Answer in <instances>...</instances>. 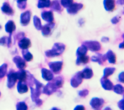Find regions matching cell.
<instances>
[{"label":"cell","instance_id":"obj_1","mask_svg":"<svg viewBox=\"0 0 124 110\" xmlns=\"http://www.w3.org/2000/svg\"><path fill=\"white\" fill-rule=\"evenodd\" d=\"M34 82L35 84V88L30 86L31 90V97L32 100L38 106H40L42 105L43 101L41 99L39 98V96L41 94V88L43 87V84L36 80L34 78Z\"/></svg>","mask_w":124,"mask_h":110},{"label":"cell","instance_id":"obj_2","mask_svg":"<svg viewBox=\"0 0 124 110\" xmlns=\"http://www.w3.org/2000/svg\"><path fill=\"white\" fill-rule=\"evenodd\" d=\"M51 80L43 88L42 93L43 94L49 95L55 92L58 89L62 87V83L58 79L55 78Z\"/></svg>","mask_w":124,"mask_h":110},{"label":"cell","instance_id":"obj_3","mask_svg":"<svg viewBox=\"0 0 124 110\" xmlns=\"http://www.w3.org/2000/svg\"><path fill=\"white\" fill-rule=\"evenodd\" d=\"M65 49V45L62 43H55L52 49L45 51V55L49 58L54 57L61 55Z\"/></svg>","mask_w":124,"mask_h":110},{"label":"cell","instance_id":"obj_4","mask_svg":"<svg viewBox=\"0 0 124 110\" xmlns=\"http://www.w3.org/2000/svg\"><path fill=\"white\" fill-rule=\"evenodd\" d=\"M82 45H84L92 52H96L100 50L101 48L100 43L97 41H85L82 42Z\"/></svg>","mask_w":124,"mask_h":110},{"label":"cell","instance_id":"obj_5","mask_svg":"<svg viewBox=\"0 0 124 110\" xmlns=\"http://www.w3.org/2000/svg\"><path fill=\"white\" fill-rule=\"evenodd\" d=\"M105 103L103 98L98 97H93L90 102V105L94 110H101Z\"/></svg>","mask_w":124,"mask_h":110},{"label":"cell","instance_id":"obj_6","mask_svg":"<svg viewBox=\"0 0 124 110\" xmlns=\"http://www.w3.org/2000/svg\"><path fill=\"white\" fill-rule=\"evenodd\" d=\"M48 66L51 70V71L54 74H58L60 73L62 69L63 65L62 61L51 62L48 63Z\"/></svg>","mask_w":124,"mask_h":110},{"label":"cell","instance_id":"obj_7","mask_svg":"<svg viewBox=\"0 0 124 110\" xmlns=\"http://www.w3.org/2000/svg\"><path fill=\"white\" fill-rule=\"evenodd\" d=\"M82 77L81 74V71L77 72L71 79L70 84L74 88H77L82 82Z\"/></svg>","mask_w":124,"mask_h":110},{"label":"cell","instance_id":"obj_8","mask_svg":"<svg viewBox=\"0 0 124 110\" xmlns=\"http://www.w3.org/2000/svg\"><path fill=\"white\" fill-rule=\"evenodd\" d=\"M17 79L16 72L13 70L10 71L7 75V87L9 88L13 87Z\"/></svg>","mask_w":124,"mask_h":110},{"label":"cell","instance_id":"obj_9","mask_svg":"<svg viewBox=\"0 0 124 110\" xmlns=\"http://www.w3.org/2000/svg\"><path fill=\"white\" fill-rule=\"evenodd\" d=\"M83 7V5L81 3H73L69 7L67 8V12L71 15H75Z\"/></svg>","mask_w":124,"mask_h":110},{"label":"cell","instance_id":"obj_10","mask_svg":"<svg viewBox=\"0 0 124 110\" xmlns=\"http://www.w3.org/2000/svg\"><path fill=\"white\" fill-rule=\"evenodd\" d=\"M55 25L54 22H51L43 26L41 30L43 35L44 36H48L51 35Z\"/></svg>","mask_w":124,"mask_h":110},{"label":"cell","instance_id":"obj_11","mask_svg":"<svg viewBox=\"0 0 124 110\" xmlns=\"http://www.w3.org/2000/svg\"><path fill=\"white\" fill-rule=\"evenodd\" d=\"M31 17V13L30 11H26L20 15V22L22 26H27L30 22Z\"/></svg>","mask_w":124,"mask_h":110},{"label":"cell","instance_id":"obj_12","mask_svg":"<svg viewBox=\"0 0 124 110\" xmlns=\"http://www.w3.org/2000/svg\"><path fill=\"white\" fill-rule=\"evenodd\" d=\"M102 87L106 90H111L113 88V83L107 78L102 77L100 79Z\"/></svg>","mask_w":124,"mask_h":110},{"label":"cell","instance_id":"obj_13","mask_svg":"<svg viewBox=\"0 0 124 110\" xmlns=\"http://www.w3.org/2000/svg\"><path fill=\"white\" fill-rule=\"evenodd\" d=\"M91 60L92 62H97L99 64L102 65L103 63L105 62L107 60V58L105 54L102 55L101 53H97L95 55H93L92 56L91 58Z\"/></svg>","mask_w":124,"mask_h":110},{"label":"cell","instance_id":"obj_14","mask_svg":"<svg viewBox=\"0 0 124 110\" xmlns=\"http://www.w3.org/2000/svg\"><path fill=\"white\" fill-rule=\"evenodd\" d=\"M14 63L16 64V67L19 69H23L26 66V62L25 60L19 56H16L13 59Z\"/></svg>","mask_w":124,"mask_h":110},{"label":"cell","instance_id":"obj_15","mask_svg":"<svg viewBox=\"0 0 124 110\" xmlns=\"http://www.w3.org/2000/svg\"><path fill=\"white\" fill-rule=\"evenodd\" d=\"M41 17L43 20L48 23L53 22L54 16L51 11H44L41 13Z\"/></svg>","mask_w":124,"mask_h":110},{"label":"cell","instance_id":"obj_16","mask_svg":"<svg viewBox=\"0 0 124 110\" xmlns=\"http://www.w3.org/2000/svg\"><path fill=\"white\" fill-rule=\"evenodd\" d=\"M42 77L46 81H51L54 78L52 72L45 68H43L41 69Z\"/></svg>","mask_w":124,"mask_h":110},{"label":"cell","instance_id":"obj_17","mask_svg":"<svg viewBox=\"0 0 124 110\" xmlns=\"http://www.w3.org/2000/svg\"><path fill=\"white\" fill-rule=\"evenodd\" d=\"M31 41L30 40L26 37L22 38L18 43V45L19 47L23 49H27L31 46Z\"/></svg>","mask_w":124,"mask_h":110},{"label":"cell","instance_id":"obj_18","mask_svg":"<svg viewBox=\"0 0 124 110\" xmlns=\"http://www.w3.org/2000/svg\"><path fill=\"white\" fill-rule=\"evenodd\" d=\"M115 0H104L103 4L107 11L112 12L115 8Z\"/></svg>","mask_w":124,"mask_h":110},{"label":"cell","instance_id":"obj_19","mask_svg":"<svg viewBox=\"0 0 124 110\" xmlns=\"http://www.w3.org/2000/svg\"><path fill=\"white\" fill-rule=\"evenodd\" d=\"M81 74L82 78L85 79H90L93 75L92 69L89 67L84 68L81 71Z\"/></svg>","mask_w":124,"mask_h":110},{"label":"cell","instance_id":"obj_20","mask_svg":"<svg viewBox=\"0 0 124 110\" xmlns=\"http://www.w3.org/2000/svg\"><path fill=\"white\" fill-rule=\"evenodd\" d=\"M89 56L86 55L77 56V58L76 61V64L77 65L85 64L89 62Z\"/></svg>","mask_w":124,"mask_h":110},{"label":"cell","instance_id":"obj_21","mask_svg":"<svg viewBox=\"0 0 124 110\" xmlns=\"http://www.w3.org/2000/svg\"><path fill=\"white\" fill-rule=\"evenodd\" d=\"M50 7L52 10L57 12L59 13H61L62 11V9L61 7L60 1L59 0H53L51 2Z\"/></svg>","mask_w":124,"mask_h":110},{"label":"cell","instance_id":"obj_22","mask_svg":"<svg viewBox=\"0 0 124 110\" xmlns=\"http://www.w3.org/2000/svg\"><path fill=\"white\" fill-rule=\"evenodd\" d=\"M107 60H108V63L112 64H115L116 62V57L115 54L111 50H108L105 54Z\"/></svg>","mask_w":124,"mask_h":110},{"label":"cell","instance_id":"obj_23","mask_svg":"<svg viewBox=\"0 0 124 110\" xmlns=\"http://www.w3.org/2000/svg\"><path fill=\"white\" fill-rule=\"evenodd\" d=\"M1 10L3 13L8 15H11L14 13L13 9L11 8L9 4L7 2H4L3 3V5L1 7Z\"/></svg>","mask_w":124,"mask_h":110},{"label":"cell","instance_id":"obj_24","mask_svg":"<svg viewBox=\"0 0 124 110\" xmlns=\"http://www.w3.org/2000/svg\"><path fill=\"white\" fill-rule=\"evenodd\" d=\"M17 89L18 92L20 94L26 93L28 90L27 84L23 81H18L17 85Z\"/></svg>","mask_w":124,"mask_h":110},{"label":"cell","instance_id":"obj_25","mask_svg":"<svg viewBox=\"0 0 124 110\" xmlns=\"http://www.w3.org/2000/svg\"><path fill=\"white\" fill-rule=\"evenodd\" d=\"M5 31L11 34L16 29V25L12 20H9L5 25Z\"/></svg>","mask_w":124,"mask_h":110},{"label":"cell","instance_id":"obj_26","mask_svg":"<svg viewBox=\"0 0 124 110\" xmlns=\"http://www.w3.org/2000/svg\"><path fill=\"white\" fill-rule=\"evenodd\" d=\"M11 34H10V35L9 37L7 36H3L1 38H0V45L2 46H4L5 45H7L8 47H10L11 42H12V40H11Z\"/></svg>","mask_w":124,"mask_h":110},{"label":"cell","instance_id":"obj_27","mask_svg":"<svg viewBox=\"0 0 124 110\" xmlns=\"http://www.w3.org/2000/svg\"><path fill=\"white\" fill-rule=\"evenodd\" d=\"M17 79L19 81H24L27 78V73L26 71L23 69H20L19 71L16 72Z\"/></svg>","mask_w":124,"mask_h":110},{"label":"cell","instance_id":"obj_28","mask_svg":"<svg viewBox=\"0 0 124 110\" xmlns=\"http://www.w3.org/2000/svg\"><path fill=\"white\" fill-rule=\"evenodd\" d=\"M51 4L50 0H39L38 2L37 7L39 8H48Z\"/></svg>","mask_w":124,"mask_h":110},{"label":"cell","instance_id":"obj_29","mask_svg":"<svg viewBox=\"0 0 124 110\" xmlns=\"http://www.w3.org/2000/svg\"><path fill=\"white\" fill-rule=\"evenodd\" d=\"M88 49L83 45H82L81 46L78 47L76 51V55L77 56H82V55H86Z\"/></svg>","mask_w":124,"mask_h":110},{"label":"cell","instance_id":"obj_30","mask_svg":"<svg viewBox=\"0 0 124 110\" xmlns=\"http://www.w3.org/2000/svg\"><path fill=\"white\" fill-rule=\"evenodd\" d=\"M115 71L114 67H106L103 70V76L105 78H108L109 76L112 75Z\"/></svg>","mask_w":124,"mask_h":110},{"label":"cell","instance_id":"obj_31","mask_svg":"<svg viewBox=\"0 0 124 110\" xmlns=\"http://www.w3.org/2000/svg\"><path fill=\"white\" fill-rule=\"evenodd\" d=\"M33 24L35 28L38 30H41L42 27L40 19L36 16H34L33 18Z\"/></svg>","mask_w":124,"mask_h":110},{"label":"cell","instance_id":"obj_32","mask_svg":"<svg viewBox=\"0 0 124 110\" xmlns=\"http://www.w3.org/2000/svg\"><path fill=\"white\" fill-rule=\"evenodd\" d=\"M113 90L114 92L119 94H122L124 93V88L120 84H117L113 86Z\"/></svg>","mask_w":124,"mask_h":110},{"label":"cell","instance_id":"obj_33","mask_svg":"<svg viewBox=\"0 0 124 110\" xmlns=\"http://www.w3.org/2000/svg\"><path fill=\"white\" fill-rule=\"evenodd\" d=\"M22 55L23 56L24 59L27 62L31 61L32 58L33 56L32 55L27 49H23L22 51Z\"/></svg>","mask_w":124,"mask_h":110},{"label":"cell","instance_id":"obj_34","mask_svg":"<svg viewBox=\"0 0 124 110\" xmlns=\"http://www.w3.org/2000/svg\"><path fill=\"white\" fill-rule=\"evenodd\" d=\"M7 64L3 63L0 66V79L3 78L7 73Z\"/></svg>","mask_w":124,"mask_h":110},{"label":"cell","instance_id":"obj_35","mask_svg":"<svg viewBox=\"0 0 124 110\" xmlns=\"http://www.w3.org/2000/svg\"><path fill=\"white\" fill-rule=\"evenodd\" d=\"M16 110H27L28 106L24 102H19L16 105Z\"/></svg>","mask_w":124,"mask_h":110},{"label":"cell","instance_id":"obj_36","mask_svg":"<svg viewBox=\"0 0 124 110\" xmlns=\"http://www.w3.org/2000/svg\"><path fill=\"white\" fill-rule=\"evenodd\" d=\"M74 0H61V5L64 8H68L73 3Z\"/></svg>","mask_w":124,"mask_h":110},{"label":"cell","instance_id":"obj_37","mask_svg":"<svg viewBox=\"0 0 124 110\" xmlns=\"http://www.w3.org/2000/svg\"><path fill=\"white\" fill-rule=\"evenodd\" d=\"M78 94L80 96L82 97H85L89 94V90L86 89L80 90L78 91Z\"/></svg>","mask_w":124,"mask_h":110},{"label":"cell","instance_id":"obj_38","mask_svg":"<svg viewBox=\"0 0 124 110\" xmlns=\"http://www.w3.org/2000/svg\"><path fill=\"white\" fill-rule=\"evenodd\" d=\"M117 105L121 110H124V99L119 101L117 103Z\"/></svg>","mask_w":124,"mask_h":110},{"label":"cell","instance_id":"obj_39","mask_svg":"<svg viewBox=\"0 0 124 110\" xmlns=\"http://www.w3.org/2000/svg\"><path fill=\"white\" fill-rule=\"evenodd\" d=\"M120 17L119 16H115L113 17L111 19V22L112 24H116L120 21Z\"/></svg>","mask_w":124,"mask_h":110},{"label":"cell","instance_id":"obj_40","mask_svg":"<svg viewBox=\"0 0 124 110\" xmlns=\"http://www.w3.org/2000/svg\"><path fill=\"white\" fill-rule=\"evenodd\" d=\"M118 80L120 82L124 83V71L121 72L118 75Z\"/></svg>","mask_w":124,"mask_h":110},{"label":"cell","instance_id":"obj_41","mask_svg":"<svg viewBox=\"0 0 124 110\" xmlns=\"http://www.w3.org/2000/svg\"><path fill=\"white\" fill-rule=\"evenodd\" d=\"M85 110V109L84 106L81 105H78L76 106L74 109V110Z\"/></svg>","mask_w":124,"mask_h":110},{"label":"cell","instance_id":"obj_42","mask_svg":"<svg viewBox=\"0 0 124 110\" xmlns=\"http://www.w3.org/2000/svg\"><path fill=\"white\" fill-rule=\"evenodd\" d=\"M109 38L108 37H106V36H103L102 37L101 41L103 42V43H107L109 41Z\"/></svg>","mask_w":124,"mask_h":110},{"label":"cell","instance_id":"obj_43","mask_svg":"<svg viewBox=\"0 0 124 110\" xmlns=\"http://www.w3.org/2000/svg\"><path fill=\"white\" fill-rule=\"evenodd\" d=\"M122 37H123V39H124V41H123V42L119 44V47L120 48L123 49V48H124V33L122 35Z\"/></svg>","mask_w":124,"mask_h":110},{"label":"cell","instance_id":"obj_44","mask_svg":"<svg viewBox=\"0 0 124 110\" xmlns=\"http://www.w3.org/2000/svg\"><path fill=\"white\" fill-rule=\"evenodd\" d=\"M116 3L119 5H124V0H117Z\"/></svg>","mask_w":124,"mask_h":110},{"label":"cell","instance_id":"obj_45","mask_svg":"<svg viewBox=\"0 0 124 110\" xmlns=\"http://www.w3.org/2000/svg\"><path fill=\"white\" fill-rule=\"evenodd\" d=\"M26 1H27V0H16V2H17V4L26 2Z\"/></svg>","mask_w":124,"mask_h":110},{"label":"cell","instance_id":"obj_46","mask_svg":"<svg viewBox=\"0 0 124 110\" xmlns=\"http://www.w3.org/2000/svg\"><path fill=\"white\" fill-rule=\"evenodd\" d=\"M103 110H112V109L109 107H106Z\"/></svg>","mask_w":124,"mask_h":110},{"label":"cell","instance_id":"obj_47","mask_svg":"<svg viewBox=\"0 0 124 110\" xmlns=\"http://www.w3.org/2000/svg\"><path fill=\"white\" fill-rule=\"evenodd\" d=\"M50 110H61L60 109H58V108H56V107H53Z\"/></svg>","mask_w":124,"mask_h":110},{"label":"cell","instance_id":"obj_48","mask_svg":"<svg viewBox=\"0 0 124 110\" xmlns=\"http://www.w3.org/2000/svg\"></svg>","mask_w":124,"mask_h":110},{"label":"cell","instance_id":"obj_49","mask_svg":"<svg viewBox=\"0 0 124 110\" xmlns=\"http://www.w3.org/2000/svg\"><path fill=\"white\" fill-rule=\"evenodd\" d=\"M0 28H1V26H0Z\"/></svg>","mask_w":124,"mask_h":110},{"label":"cell","instance_id":"obj_50","mask_svg":"<svg viewBox=\"0 0 124 110\" xmlns=\"http://www.w3.org/2000/svg\"></svg>","mask_w":124,"mask_h":110},{"label":"cell","instance_id":"obj_51","mask_svg":"<svg viewBox=\"0 0 124 110\" xmlns=\"http://www.w3.org/2000/svg\"></svg>","mask_w":124,"mask_h":110}]
</instances>
